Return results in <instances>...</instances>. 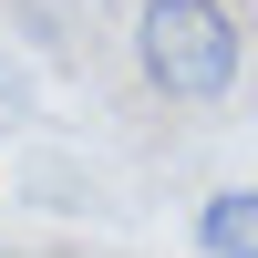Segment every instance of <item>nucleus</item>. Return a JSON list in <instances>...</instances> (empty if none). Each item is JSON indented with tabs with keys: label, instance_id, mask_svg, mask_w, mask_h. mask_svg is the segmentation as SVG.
Returning <instances> with one entry per match:
<instances>
[{
	"label": "nucleus",
	"instance_id": "f257e3e1",
	"mask_svg": "<svg viewBox=\"0 0 258 258\" xmlns=\"http://www.w3.org/2000/svg\"><path fill=\"white\" fill-rule=\"evenodd\" d=\"M135 73L155 103H227L248 73V21L238 0H135Z\"/></svg>",
	"mask_w": 258,
	"mask_h": 258
},
{
	"label": "nucleus",
	"instance_id": "f03ea898",
	"mask_svg": "<svg viewBox=\"0 0 258 258\" xmlns=\"http://www.w3.org/2000/svg\"><path fill=\"white\" fill-rule=\"evenodd\" d=\"M197 258H258V186H217L197 207Z\"/></svg>",
	"mask_w": 258,
	"mask_h": 258
}]
</instances>
